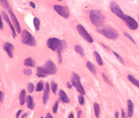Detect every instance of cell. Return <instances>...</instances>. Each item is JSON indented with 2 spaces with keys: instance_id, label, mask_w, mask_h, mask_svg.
<instances>
[{
  "instance_id": "d6a6232c",
  "label": "cell",
  "mask_w": 139,
  "mask_h": 118,
  "mask_svg": "<svg viewBox=\"0 0 139 118\" xmlns=\"http://www.w3.org/2000/svg\"><path fill=\"white\" fill-rule=\"evenodd\" d=\"M57 58H58V64H60L62 62V56L61 54V51H57Z\"/></svg>"
},
{
  "instance_id": "6da1fadb",
  "label": "cell",
  "mask_w": 139,
  "mask_h": 118,
  "mask_svg": "<svg viewBox=\"0 0 139 118\" xmlns=\"http://www.w3.org/2000/svg\"><path fill=\"white\" fill-rule=\"evenodd\" d=\"M57 71L56 66L53 61L49 60L44 64L43 67L37 68L36 75L38 77L44 78L48 74L53 75L55 74Z\"/></svg>"
},
{
  "instance_id": "e0dca14e",
  "label": "cell",
  "mask_w": 139,
  "mask_h": 118,
  "mask_svg": "<svg viewBox=\"0 0 139 118\" xmlns=\"http://www.w3.org/2000/svg\"><path fill=\"white\" fill-rule=\"evenodd\" d=\"M26 101L28 108L31 110H33L34 108V104L32 96L30 95L28 96L27 97Z\"/></svg>"
},
{
  "instance_id": "c3c4849f",
  "label": "cell",
  "mask_w": 139,
  "mask_h": 118,
  "mask_svg": "<svg viewBox=\"0 0 139 118\" xmlns=\"http://www.w3.org/2000/svg\"><path fill=\"white\" fill-rule=\"evenodd\" d=\"M57 1H62V0H57Z\"/></svg>"
},
{
  "instance_id": "5b68a950",
  "label": "cell",
  "mask_w": 139,
  "mask_h": 118,
  "mask_svg": "<svg viewBox=\"0 0 139 118\" xmlns=\"http://www.w3.org/2000/svg\"><path fill=\"white\" fill-rule=\"evenodd\" d=\"M98 32L109 39L114 40L117 38L119 34L115 29L110 27H106L98 29Z\"/></svg>"
},
{
  "instance_id": "ba28073f",
  "label": "cell",
  "mask_w": 139,
  "mask_h": 118,
  "mask_svg": "<svg viewBox=\"0 0 139 118\" xmlns=\"http://www.w3.org/2000/svg\"><path fill=\"white\" fill-rule=\"evenodd\" d=\"M77 30L81 36L88 43H92L94 42L93 38L89 34L87 30L82 25L78 24L76 26Z\"/></svg>"
},
{
  "instance_id": "f6af8a7d",
  "label": "cell",
  "mask_w": 139,
  "mask_h": 118,
  "mask_svg": "<svg viewBox=\"0 0 139 118\" xmlns=\"http://www.w3.org/2000/svg\"><path fill=\"white\" fill-rule=\"evenodd\" d=\"M69 118H74V114H73V113H71L70 114V115H69Z\"/></svg>"
},
{
  "instance_id": "f546056e",
  "label": "cell",
  "mask_w": 139,
  "mask_h": 118,
  "mask_svg": "<svg viewBox=\"0 0 139 118\" xmlns=\"http://www.w3.org/2000/svg\"><path fill=\"white\" fill-rule=\"evenodd\" d=\"M78 101L80 104L81 105H83L84 104V96L83 94L80 95L78 97Z\"/></svg>"
},
{
  "instance_id": "bcb514c9",
  "label": "cell",
  "mask_w": 139,
  "mask_h": 118,
  "mask_svg": "<svg viewBox=\"0 0 139 118\" xmlns=\"http://www.w3.org/2000/svg\"><path fill=\"white\" fill-rule=\"evenodd\" d=\"M119 115V113L118 112H116L115 113V117L116 118H118V117Z\"/></svg>"
},
{
  "instance_id": "681fc988",
  "label": "cell",
  "mask_w": 139,
  "mask_h": 118,
  "mask_svg": "<svg viewBox=\"0 0 139 118\" xmlns=\"http://www.w3.org/2000/svg\"><path fill=\"white\" fill-rule=\"evenodd\" d=\"M138 21H139V16H138Z\"/></svg>"
},
{
  "instance_id": "f35d334b",
  "label": "cell",
  "mask_w": 139,
  "mask_h": 118,
  "mask_svg": "<svg viewBox=\"0 0 139 118\" xmlns=\"http://www.w3.org/2000/svg\"><path fill=\"white\" fill-rule=\"evenodd\" d=\"M121 115H122V118H125V114L124 109H122V110H121Z\"/></svg>"
},
{
  "instance_id": "e575fe53",
  "label": "cell",
  "mask_w": 139,
  "mask_h": 118,
  "mask_svg": "<svg viewBox=\"0 0 139 118\" xmlns=\"http://www.w3.org/2000/svg\"><path fill=\"white\" fill-rule=\"evenodd\" d=\"M113 52L114 55L117 58V59H118V60L120 61L121 63L122 64H124V61L122 58L120 56V55L117 53H116V52H115V51H113Z\"/></svg>"
},
{
  "instance_id": "4dcf8cb0",
  "label": "cell",
  "mask_w": 139,
  "mask_h": 118,
  "mask_svg": "<svg viewBox=\"0 0 139 118\" xmlns=\"http://www.w3.org/2000/svg\"><path fill=\"white\" fill-rule=\"evenodd\" d=\"M0 3L1 5L4 8L7 9L9 8V5L7 0H0Z\"/></svg>"
},
{
  "instance_id": "2e32d148",
  "label": "cell",
  "mask_w": 139,
  "mask_h": 118,
  "mask_svg": "<svg viewBox=\"0 0 139 118\" xmlns=\"http://www.w3.org/2000/svg\"><path fill=\"white\" fill-rule=\"evenodd\" d=\"M59 95L60 99L62 102L66 103H69L70 101L69 98H68L67 94L64 91L62 90H60L59 92Z\"/></svg>"
},
{
  "instance_id": "8d00e7d4",
  "label": "cell",
  "mask_w": 139,
  "mask_h": 118,
  "mask_svg": "<svg viewBox=\"0 0 139 118\" xmlns=\"http://www.w3.org/2000/svg\"><path fill=\"white\" fill-rule=\"evenodd\" d=\"M29 5H30V6H31L32 8H33V9H35V8H36V5H35L34 3L33 2H29Z\"/></svg>"
},
{
  "instance_id": "83f0119b",
  "label": "cell",
  "mask_w": 139,
  "mask_h": 118,
  "mask_svg": "<svg viewBox=\"0 0 139 118\" xmlns=\"http://www.w3.org/2000/svg\"><path fill=\"white\" fill-rule=\"evenodd\" d=\"M34 89V85L31 82H29L28 85V90L29 93L33 92Z\"/></svg>"
},
{
  "instance_id": "4fadbf2b",
  "label": "cell",
  "mask_w": 139,
  "mask_h": 118,
  "mask_svg": "<svg viewBox=\"0 0 139 118\" xmlns=\"http://www.w3.org/2000/svg\"><path fill=\"white\" fill-rule=\"evenodd\" d=\"M4 50L7 53L9 58H12L13 57V50L14 46L12 44L9 42H5L3 45Z\"/></svg>"
},
{
  "instance_id": "ac0fdd59",
  "label": "cell",
  "mask_w": 139,
  "mask_h": 118,
  "mask_svg": "<svg viewBox=\"0 0 139 118\" xmlns=\"http://www.w3.org/2000/svg\"><path fill=\"white\" fill-rule=\"evenodd\" d=\"M25 95H26V91L25 89H22V90L21 91L19 96L20 104L21 105H24L25 103Z\"/></svg>"
},
{
  "instance_id": "7a4b0ae2",
  "label": "cell",
  "mask_w": 139,
  "mask_h": 118,
  "mask_svg": "<svg viewBox=\"0 0 139 118\" xmlns=\"http://www.w3.org/2000/svg\"><path fill=\"white\" fill-rule=\"evenodd\" d=\"M89 17L91 23L95 27L103 26L105 22V16L99 10L91 9L89 12Z\"/></svg>"
},
{
  "instance_id": "7c38bea8",
  "label": "cell",
  "mask_w": 139,
  "mask_h": 118,
  "mask_svg": "<svg viewBox=\"0 0 139 118\" xmlns=\"http://www.w3.org/2000/svg\"><path fill=\"white\" fill-rule=\"evenodd\" d=\"M8 12L9 13V15H10L12 19V22H13L14 25L15 26V28L16 29V31L19 34L21 33V28L20 26L18 20L17 18L13 12L12 9L10 8H9L8 9Z\"/></svg>"
},
{
  "instance_id": "7bdbcfd3",
  "label": "cell",
  "mask_w": 139,
  "mask_h": 118,
  "mask_svg": "<svg viewBox=\"0 0 139 118\" xmlns=\"http://www.w3.org/2000/svg\"><path fill=\"white\" fill-rule=\"evenodd\" d=\"M0 28L1 30H2L3 28V23H2V20L1 19V24H0Z\"/></svg>"
},
{
  "instance_id": "5bb4252c",
  "label": "cell",
  "mask_w": 139,
  "mask_h": 118,
  "mask_svg": "<svg viewBox=\"0 0 139 118\" xmlns=\"http://www.w3.org/2000/svg\"><path fill=\"white\" fill-rule=\"evenodd\" d=\"M50 85L48 82L45 83V90L43 95V103L44 105L46 104L47 101L48 100L50 96Z\"/></svg>"
},
{
  "instance_id": "ee69618b",
  "label": "cell",
  "mask_w": 139,
  "mask_h": 118,
  "mask_svg": "<svg viewBox=\"0 0 139 118\" xmlns=\"http://www.w3.org/2000/svg\"><path fill=\"white\" fill-rule=\"evenodd\" d=\"M3 93L2 92H0V101L2 102L3 100Z\"/></svg>"
},
{
  "instance_id": "d4e9b609",
  "label": "cell",
  "mask_w": 139,
  "mask_h": 118,
  "mask_svg": "<svg viewBox=\"0 0 139 118\" xmlns=\"http://www.w3.org/2000/svg\"><path fill=\"white\" fill-rule=\"evenodd\" d=\"M94 109L96 117L98 118L100 114V106L96 102H95L94 103Z\"/></svg>"
},
{
  "instance_id": "836d02e7",
  "label": "cell",
  "mask_w": 139,
  "mask_h": 118,
  "mask_svg": "<svg viewBox=\"0 0 139 118\" xmlns=\"http://www.w3.org/2000/svg\"><path fill=\"white\" fill-rule=\"evenodd\" d=\"M124 35L126 36V37H127L128 39H129L131 42H132L133 43H134V44H136V42L134 39L129 34L126 33V32H125V33H124Z\"/></svg>"
},
{
  "instance_id": "7dc6e473",
  "label": "cell",
  "mask_w": 139,
  "mask_h": 118,
  "mask_svg": "<svg viewBox=\"0 0 139 118\" xmlns=\"http://www.w3.org/2000/svg\"><path fill=\"white\" fill-rule=\"evenodd\" d=\"M28 114L27 113H25L22 116V118H25V117H26L28 116Z\"/></svg>"
},
{
  "instance_id": "b9f144b4",
  "label": "cell",
  "mask_w": 139,
  "mask_h": 118,
  "mask_svg": "<svg viewBox=\"0 0 139 118\" xmlns=\"http://www.w3.org/2000/svg\"><path fill=\"white\" fill-rule=\"evenodd\" d=\"M81 113H82V111H81V110L78 111V114H77L78 117V118H80V116H81Z\"/></svg>"
},
{
  "instance_id": "ffe728a7",
  "label": "cell",
  "mask_w": 139,
  "mask_h": 118,
  "mask_svg": "<svg viewBox=\"0 0 139 118\" xmlns=\"http://www.w3.org/2000/svg\"><path fill=\"white\" fill-rule=\"evenodd\" d=\"M93 54H94V55L95 57L96 61H97V62L98 63V64L100 65V66H102V65H103V63L102 59L101 58L100 54L98 52H97L96 51H95L93 52Z\"/></svg>"
},
{
  "instance_id": "f1b7e54d",
  "label": "cell",
  "mask_w": 139,
  "mask_h": 118,
  "mask_svg": "<svg viewBox=\"0 0 139 118\" xmlns=\"http://www.w3.org/2000/svg\"><path fill=\"white\" fill-rule=\"evenodd\" d=\"M23 72L25 75L28 76H30L33 73L32 70L31 68H25L23 70Z\"/></svg>"
},
{
  "instance_id": "74e56055",
  "label": "cell",
  "mask_w": 139,
  "mask_h": 118,
  "mask_svg": "<svg viewBox=\"0 0 139 118\" xmlns=\"http://www.w3.org/2000/svg\"><path fill=\"white\" fill-rule=\"evenodd\" d=\"M22 110H19L18 112H17V113L16 114V117L17 118H19V117L20 115H21V113L22 112Z\"/></svg>"
},
{
  "instance_id": "4316f807",
  "label": "cell",
  "mask_w": 139,
  "mask_h": 118,
  "mask_svg": "<svg viewBox=\"0 0 139 118\" xmlns=\"http://www.w3.org/2000/svg\"><path fill=\"white\" fill-rule=\"evenodd\" d=\"M51 89L53 93L54 94H56L57 89V84L54 81H52L51 82Z\"/></svg>"
},
{
  "instance_id": "44dd1931",
  "label": "cell",
  "mask_w": 139,
  "mask_h": 118,
  "mask_svg": "<svg viewBox=\"0 0 139 118\" xmlns=\"http://www.w3.org/2000/svg\"><path fill=\"white\" fill-rule=\"evenodd\" d=\"M128 79L130 81L133 85L138 87L139 88V81L134 78L133 75H129L127 76Z\"/></svg>"
},
{
  "instance_id": "d590c367",
  "label": "cell",
  "mask_w": 139,
  "mask_h": 118,
  "mask_svg": "<svg viewBox=\"0 0 139 118\" xmlns=\"http://www.w3.org/2000/svg\"><path fill=\"white\" fill-rule=\"evenodd\" d=\"M102 77L103 78L104 80L105 81V82H107V84L109 85H111V83L110 81L109 80V79L108 78L107 76L104 73H102Z\"/></svg>"
},
{
  "instance_id": "8992f818",
  "label": "cell",
  "mask_w": 139,
  "mask_h": 118,
  "mask_svg": "<svg viewBox=\"0 0 139 118\" xmlns=\"http://www.w3.org/2000/svg\"><path fill=\"white\" fill-rule=\"evenodd\" d=\"M71 81L73 85L76 87L78 92L83 95H85V91L81 83V79L78 74L75 73H73Z\"/></svg>"
},
{
  "instance_id": "1f68e13d",
  "label": "cell",
  "mask_w": 139,
  "mask_h": 118,
  "mask_svg": "<svg viewBox=\"0 0 139 118\" xmlns=\"http://www.w3.org/2000/svg\"><path fill=\"white\" fill-rule=\"evenodd\" d=\"M58 101H56L54 104V105L53 106V108H52L53 113L55 114L57 112V109H58Z\"/></svg>"
},
{
  "instance_id": "60d3db41",
  "label": "cell",
  "mask_w": 139,
  "mask_h": 118,
  "mask_svg": "<svg viewBox=\"0 0 139 118\" xmlns=\"http://www.w3.org/2000/svg\"><path fill=\"white\" fill-rule=\"evenodd\" d=\"M45 117H46V118H53V117L52 116V115H51V114L50 113L48 112V113H47Z\"/></svg>"
},
{
  "instance_id": "484cf974",
  "label": "cell",
  "mask_w": 139,
  "mask_h": 118,
  "mask_svg": "<svg viewBox=\"0 0 139 118\" xmlns=\"http://www.w3.org/2000/svg\"><path fill=\"white\" fill-rule=\"evenodd\" d=\"M43 83L42 81H39V82L37 83L36 87V92H41L43 89Z\"/></svg>"
},
{
  "instance_id": "3957f363",
  "label": "cell",
  "mask_w": 139,
  "mask_h": 118,
  "mask_svg": "<svg viewBox=\"0 0 139 118\" xmlns=\"http://www.w3.org/2000/svg\"><path fill=\"white\" fill-rule=\"evenodd\" d=\"M47 47L53 51H62L67 46V43L64 40L53 37L47 40Z\"/></svg>"
},
{
  "instance_id": "52a82bcc",
  "label": "cell",
  "mask_w": 139,
  "mask_h": 118,
  "mask_svg": "<svg viewBox=\"0 0 139 118\" xmlns=\"http://www.w3.org/2000/svg\"><path fill=\"white\" fill-rule=\"evenodd\" d=\"M122 19L124 21L128 27L132 30H137L138 28V23L136 20L131 16L124 14Z\"/></svg>"
},
{
  "instance_id": "d6986e66",
  "label": "cell",
  "mask_w": 139,
  "mask_h": 118,
  "mask_svg": "<svg viewBox=\"0 0 139 118\" xmlns=\"http://www.w3.org/2000/svg\"><path fill=\"white\" fill-rule=\"evenodd\" d=\"M24 65L29 67H34L35 63L33 59L31 58H26L24 61Z\"/></svg>"
},
{
  "instance_id": "277c9868",
  "label": "cell",
  "mask_w": 139,
  "mask_h": 118,
  "mask_svg": "<svg viewBox=\"0 0 139 118\" xmlns=\"http://www.w3.org/2000/svg\"><path fill=\"white\" fill-rule=\"evenodd\" d=\"M21 40L23 44L29 46H34L36 44L34 37L26 30H24L22 31Z\"/></svg>"
},
{
  "instance_id": "30bf717a",
  "label": "cell",
  "mask_w": 139,
  "mask_h": 118,
  "mask_svg": "<svg viewBox=\"0 0 139 118\" xmlns=\"http://www.w3.org/2000/svg\"><path fill=\"white\" fill-rule=\"evenodd\" d=\"M109 8L113 14L122 19L124 14L119 5L114 1H112L109 5Z\"/></svg>"
},
{
  "instance_id": "603a6c76",
  "label": "cell",
  "mask_w": 139,
  "mask_h": 118,
  "mask_svg": "<svg viewBox=\"0 0 139 118\" xmlns=\"http://www.w3.org/2000/svg\"><path fill=\"white\" fill-rule=\"evenodd\" d=\"M75 51L77 53H78L81 56L84 57V50L81 46L79 45H76L75 47Z\"/></svg>"
},
{
  "instance_id": "9c48e42d",
  "label": "cell",
  "mask_w": 139,
  "mask_h": 118,
  "mask_svg": "<svg viewBox=\"0 0 139 118\" xmlns=\"http://www.w3.org/2000/svg\"><path fill=\"white\" fill-rule=\"evenodd\" d=\"M54 9L59 15L65 19H68L70 15L69 9L67 6H62L60 5H55Z\"/></svg>"
},
{
  "instance_id": "cb8c5ba5",
  "label": "cell",
  "mask_w": 139,
  "mask_h": 118,
  "mask_svg": "<svg viewBox=\"0 0 139 118\" xmlns=\"http://www.w3.org/2000/svg\"><path fill=\"white\" fill-rule=\"evenodd\" d=\"M33 23L35 28L36 30H40V21L38 18L34 17L33 19Z\"/></svg>"
},
{
  "instance_id": "7402d4cb",
  "label": "cell",
  "mask_w": 139,
  "mask_h": 118,
  "mask_svg": "<svg viewBox=\"0 0 139 118\" xmlns=\"http://www.w3.org/2000/svg\"><path fill=\"white\" fill-rule=\"evenodd\" d=\"M86 66L88 70L93 74H95L96 73V70L95 66L90 61H87L86 63Z\"/></svg>"
},
{
  "instance_id": "ab89813d",
  "label": "cell",
  "mask_w": 139,
  "mask_h": 118,
  "mask_svg": "<svg viewBox=\"0 0 139 118\" xmlns=\"http://www.w3.org/2000/svg\"><path fill=\"white\" fill-rule=\"evenodd\" d=\"M67 86L68 89H72V85L69 82H67Z\"/></svg>"
},
{
  "instance_id": "9a60e30c",
  "label": "cell",
  "mask_w": 139,
  "mask_h": 118,
  "mask_svg": "<svg viewBox=\"0 0 139 118\" xmlns=\"http://www.w3.org/2000/svg\"><path fill=\"white\" fill-rule=\"evenodd\" d=\"M128 116L129 117H133L134 113L133 103L131 100H128Z\"/></svg>"
},
{
  "instance_id": "8fae6325",
  "label": "cell",
  "mask_w": 139,
  "mask_h": 118,
  "mask_svg": "<svg viewBox=\"0 0 139 118\" xmlns=\"http://www.w3.org/2000/svg\"><path fill=\"white\" fill-rule=\"evenodd\" d=\"M1 15H2V16L3 18L5 20V21L7 22L8 25L9 26V28L11 30V31H12L13 37L15 39L16 38V37H17V35H16V31H15V29H14V28L10 20L9 19V16H8V15L7 14V13L5 11H1Z\"/></svg>"
}]
</instances>
